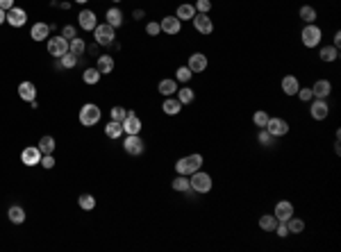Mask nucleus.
<instances>
[{
  "label": "nucleus",
  "instance_id": "nucleus-1",
  "mask_svg": "<svg viewBox=\"0 0 341 252\" xmlns=\"http://www.w3.org/2000/svg\"><path fill=\"white\" fill-rule=\"evenodd\" d=\"M205 164V157L200 152H193V154H187V157L178 159L175 162V173L178 175H191L196 170H200Z\"/></svg>",
  "mask_w": 341,
  "mask_h": 252
},
{
  "label": "nucleus",
  "instance_id": "nucleus-2",
  "mask_svg": "<svg viewBox=\"0 0 341 252\" xmlns=\"http://www.w3.org/2000/svg\"><path fill=\"white\" fill-rule=\"evenodd\" d=\"M100 118H103V112H100V107L96 102H84L82 107H80L78 120L82 128H94V125L100 123Z\"/></svg>",
  "mask_w": 341,
  "mask_h": 252
},
{
  "label": "nucleus",
  "instance_id": "nucleus-3",
  "mask_svg": "<svg viewBox=\"0 0 341 252\" xmlns=\"http://www.w3.org/2000/svg\"><path fill=\"white\" fill-rule=\"evenodd\" d=\"M189 184H191V191L198 193V196H205V193H209L214 188V180L209 173H205L203 168L200 170H196V173L189 175Z\"/></svg>",
  "mask_w": 341,
  "mask_h": 252
},
{
  "label": "nucleus",
  "instance_id": "nucleus-4",
  "mask_svg": "<svg viewBox=\"0 0 341 252\" xmlns=\"http://www.w3.org/2000/svg\"><path fill=\"white\" fill-rule=\"evenodd\" d=\"M323 41V30L318 28L316 23H307L305 28L300 30V44L305 46V48H318Z\"/></svg>",
  "mask_w": 341,
  "mask_h": 252
},
{
  "label": "nucleus",
  "instance_id": "nucleus-5",
  "mask_svg": "<svg viewBox=\"0 0 341 252\" xmlns=\"http://www.w3.org/2000/svg\"><path fill=\"white\" fill-rule=\"evenodd\" d=\"M94 39L98 46H112L116 41V28H112L109 23H98L94 30Z\"/></svg>",
  "mask_w": 341,
  "mask_h": 252
},
{
  "label": "nucleus",
  "instance_id": "nucleus-6",
  "mask_svg": "<svg viewBox=\"0 0 341 252\" xmlns=\"http://www.w3.org/2000/svg\"><path fill=\"white\" fill-rule=\"evenodd\" d=\"M123 150L130 154V157H141V154L146 152V141L139 136V134H125Z\"/></svg>",
  "mask_w": 341,
  "mask_h": 252
},
{
  "label": "nucleus",
  "instance_id": "nucleus-7",
  "mask_svg": "<svg viewBox=\"0 0 341 252\" xmlns=\"http://www.w3.org/2000/svg\"><path fill=\"white\" fill-rule=\"evenodd\" d=\"M309 116H311V120H316V123L325 120L327 116H330V104H327V100L311 98L309 100Z\"/></svg>",
  "mask_w": 341,
  "mask_h": 252
},
{
  "label": "nucleus",
  "instance_id": "nucleus-8",
  "mask_svg": "<svg viewBox=\"0 0 341 252\" xmlns=\"http://www.w3.org/2000/svg\"><path fill=\"white\" fill-rule=\"evenodd\" d=\"M46 48H48V54H53L55 60H60L62 54L69 52V39H64V36H48L46 39Z\"/></svg>",
  "mask_w": 341,
  "mask_h": 252
},
{
  "label": "nucleus",
  "instance_id": "nucleus-9",
  "mask_svg": "<svg viewBox=\"0 0 341 252\" xmlns=\"http://www.w3.org/2000/svg\"><path fill=\"white\" fill-rule=\"evenodd\" d=\"M266 130L275 138H282V136H287V134H289L291 125H289L287 118H282V116H271V118H268V123H266Z\"/></svg>",
  "mask_w": 341,
  "mask_h": 252
},
{
  "label": "nucleus",
  "instance_id": "nucleus-10",
  "mask_svg": "<svg viewBox=\"0 0 341 252\" xmlns=\"http://www.w3.org/2000/svg\"><path fill=\"white\" fill-rule=\"evenodd\" d=\"M191 25H193V30L198 32V34H212L214 32V20H212V16L209 14H198L196 12V16L191 18Z\"/></svg>",
  "mask_w": 341,
  "mask_h": 252
},
{
  "label": "nucleus",
  "instance_id": "nucleus-11",
  "mask_svg": "<svg viewBox=\"0 0 341 252\" xmlns=\"http://www.w3.org/2000/svg\"><path fill=\"white\" fill-rule=\"evenodd\" d=\"M41 157H44V154H41L39 146H25V148L21 150V164H23V166H28V168L41 164Z\"/></svg>",
  "mask_w": 341,
  "mask_h": 252
},
{
  "label": "nucleus",
  "instance_id": "nucleus-12",
  "mask_svg": "<svg viewBox=\"0 0 341 252\" xmlns=\"http://www.w3.org/2000/svg\"><path fill=\"white\" fill-rule=\"evenodd\" d=\"M293 214H296V207H293L291 200H277L275 207H273V216H275L277 220H282V222H287Z\"/></svg>",
  "mask_w": 341,
  "mask_h": 252
},
{
  "label": "nucleus",
  "instance_id": "nucleus-13",
  "mask_svg": "<svg viewBox=\"0 0 341 252\" xmlns=\"http://www.w3.org/2000/svg\"><path fill=\"white\" fill-rule=\"evenodd\" d=\"M159 28H162L164 34L175 36V34H180V32H182V20H180L175 14L173 16H164V18L159 20Z\"/></svg>",
  "mask_w": 341,
  "mask_h": 252
},
{
  "label": "nucleus",
  "instance_id": "nucleus-14",
  "mask_svg": "<svg viewBox=\"0 0 341 252\" xmlns=\"http://www.w3.org/2000/svg\"><path fill=\"white\" fill-rule=\"evenodd\" d=\"M121 125H123V134H141V130H144L141 118H139L137 112H132V109H128V116H125V120Z\"/></svg>",
  "mask_w": 341,
  "mask_h": 252
},
{
  "label": "nucleus",
  "instance_id": "nucleus-15",
  "mask_svg": "<svg viewBox=\"0 0 341 252\" xmlns=\"http://www.w3.org/2000/svg\"><path fill=\"white\" fill-rule=\"evenodd\" d=\"M189 70L191 73H205L209 66V60H207V54L205 52H191L189 54V62H187Z\"/></svg>",
  "mask_w": 341,
  "mask_h": 252
},
{
  "label": "nucleus",
  "instance_id": "nucleus-16",
  "mask_svg": "<svg viewBox=\"0 0 341 252\" xmlns=\"http://www.w3.org/2000/svg\"><path fill=\"white\" fill-rule=\"evenodd\" d=\"M78 25L84 32H94L96 25H98V16H96L94 10H82L78 14Z\"/></svg>",
  "mask_w": 341,
  "mask_h": 252
},
{
  "label": "nucleus",
  "instance_id": "nucleus-17",
  "mask_svg": "<svg viewBox=\"0 0 341 252\" xmlns=\"http://www.w3.org/2000/svg\"><path fill=\"white\" fill-rule=\"evenodd\" d=\"M7 25H12V28H23L25 23H28V12L23 10V7H12L10 12H7V18H5Z\"/></svg>",
  "mask_w": 341,
  "mask_h": 252
},
{
  "label": "nucleus",
  "instance_id": "nucleus-18",
  "mask_svg": "<svg viewBox=\"0 0 341 252\" xmlns=\"http://www.w3.org/2000/svg\"><path fill=\"white\" fill-rule=\"evenodd\" d=\"M311 94H314V98L327 100V98H330V94H332V82H330V80H325V78L316 80V82L311 84Z\"/></svg>",
  "mask_w": 341,
  "mask_h": 252
},
{
  "label": "nucleus",
  "instance_id": "nucleus-19",
  "mask_svg": "<svg viewBox=\"0 0 341 252\" xmlns=\"http://www.w3.org/2000/svg\"><path fill=\"white\" fill-rule=\"evenodd\" d=\"M19 98L23 100V102L30 104L32 100H37V84L30 82V80H25V82L19 84Z\"/></svg>",
  "mask_w": 341,
  "mask_h": 252
},
{
  "label": "nucleus",
  "instance_id": "nucleus-20",
  "mask_svg": "<svg viewBox=\"0 0 341 252\" xmlns=\"http://www.w3.org/2000/svg\"><path fill=\"white\" fill-rule=\"evenodd\" d=\"M280 89H282V94L284 96H296L298 94V89H300V80L296 78V75H284L282 78V82H280Z\"/></svg>",
  "mask_w": 341,
  "mask_h": 252
},
{
  "label": "nucleus",
  "instance_id": "nucleus-21",
  "mask_svg": "<svg viewBox=\"0 0 341 252\" xmlns=\"http://www.w3.org/2000/svg\"><path fill=\"white\" fill-rule=\"evenodd\" d=\"M96 68L100 70V75H109V73H114V68H116V62H114L112 54H98Z\"/></svg>",
  "mask_w": 341,
  "mask_h": 252
},
{
  "label": "nucleus",
  "instance_id": "nucleus-22",
  "mask_svg": "<svg viewBox=\"0 0 341 252\" xmlns=\"http://www.w3.org/2000/svg\"><path fill=\"white\" fill-rule=\"evenodd\" d=\"M78 64H80V57H78V54H73V52H66V54H62L60 60L55 62V66H57V70H73Z\"/></svg>",
  "mask_w": 341,
  "mask_h": 252
},
{
  "label": "nucleus",
  "instance_id": "nucleus-23",
  "mask_svg": "<svg viewBox=\"0 0 341 252\" xmlns=\"http://www.w3.org/2000/svg\"><path fill=\"white\" fill-rule=\"evenodd\" d=\"M123 12L119 10V7H109L107 12H105V23H109L112 25V28H116V30H119L121 25H123Z\"/></svg>",
  "mask_w": 341,
  "mask_h": 252
},
{
  "label": "nucleus",
  "instance_id": "nucleus-24",
  "mask_svg": "<svg viewBox=\"0 0 341 252\" xmlns=\"http://www.w3.org/2000/svg\"><path fill=\"white\" fill-rule=\"evenodd\" d=\"M48 36H50L48 23H35V25L30 28V39L37 41V44H39V41H46Z\"/></svg>",
  "mask_w": 341,
  "mask_h": 252
},
{
  "label": "nucleus",
  "instance_id": "nucleus-25",
  "mask_svg": "<svg viewBox=\"0 0 341 252\" xmlns=\"http://www.w3.org/2000/svg\"><path fill=\"white\" fill-rule=\"evenodd\" d=\"M162 112H164L166 116H178L180 112H182V104H180L178 98L168 96V98H164V102H162Z\"/></svg>",
  "mask_w": 341,
  "mask_h": 252
},
{
  "label": "nucleus",
  "instance_id": "nucleus-26",
  "mask_svg": "<svg viewBox=\"0 0 341 252\" xmlns=\"http://www.w3.org/2000/svg\"><path fill=\"white\" fill-rule=\"evenodd\" d=\"M180 86H178V82H175V78L171 80V78H164V80H159V84H157V91L164 96V98H168V96H175V91H178Z\"/></svg>",
  "mask_w": 341,
  "mask_h": 252
},
{
  "label": "nucleus",
  "instance_id": "nucleus-27",
  "mask_svg": "<svg viewBox=\"0 0 341 252\" xmlns=\"http://www.w3.org/2000/svg\"><path fill=\"white\" fill-rule=\"evenodd\" d=\"M7 218H10L12 225H23L28 214H25V209L21 207V204H12V207L7 209Z\"/></svg>",
  "mask_w": 341,
  "mask_h": 252
},
{
  "label": "nucleus",
  "instance_id": "nucleus-28",
  "mask_svg": "<svg viewBox=\"0 0 341 252\" xmlns=\"http://www.w3.org/2000/svg\"><path fill=\"white\" fill-rule=\"evenodd\" d=\"M318 60L325 62V64H332V62L339 60V48H334V46H321L318 48Z\"/></svg>",
  "mask_w": 341,
  "mask_h": 252
},
{
  "label": "nucleus",
  "instance_id": "nucleus-29",
  "mask_svg": "<svg viewBox=\"0 0 341 252\" xmlns=\"http://www.w3.org/2000/svg\"><path fill=\"white\" fill-rule=\"evenodd\" d=\"M298 16H300V20L302 23H316L318 20V12H316V7H311V5H302L300 10H298Z\"/></svg>",
  "mask_w": 341,
  "mask_h": 252
},
{
  "label": "nucleus",
  "instance_id": "nucleus-30",
  "mask_svg": "<svg viewBox=\"0 0 341 252\" xmlns=\"http://www.w3.org/2000/svg\"><path fill=\"white\" fill-rule=\"evenodd\" d=\"M175 98H178V100H180V104L184 107V104H191L193 100H196V91H193L191 86H187V84H184L182 89L175 91Z\"/></svg>",
  "mask_w": 341,
  "mask_h": 252
},
{
  "label": "nucleus",
  "instance_id": "nucleus-31",
  "mask_svg": "<svg viewBox=\"0 0 341 252\" xmlns=\"http://www.w3.org/2000/svg\"><path fill=\"white\" fill-rule=\"evenodd\" d=\"M39 150L41 154H55V148H57V141H55V136H50V134H46V136L39 138Z\"/></svg>",
  "mask_w": 341,
  "mask_h": 252
},
{
  "label": "nucleus",
  "instance_id": "nucleus-32",
  "mask_svg": "<svg viewBox=\"0 0 341 252\" xmlns=\"http://www.w3.org/2000/svg\"><path fill=\"white\" fill-rule=\"evenodd\" d=\"M175 16H178L180 20H191L193 16H196V7L191 5V2H182V5H178V10H175Z\"/></svg>",
  "mask_w": 341,
  "mask_h": 252
},
{
  "label": "nucleus",
  "instance_id": "nucleus-33",
  "mask_svg": "<svg viewBox=\"0 0 341 252\" xmlns=\"http://www.w3.org/2000/svg\"><path fill=\"white\" fill-rule=\"evenodd\" d=\"M69 52L78 54V57H82L84 52H87V41L82 39V36H73V39L69 41Z\"/></svg>",
  "mask_w": 341,
  "mask_h": 252
},
{
  "label": "nucleus",
  "instance_id": "nucleus-34",
  "mask_svg": "<svg viewBox=\"0 0 341 252\" xmlns=\"http://www.w3.org/2000/svg\"><path fill=\"white\" fill-rule=\"evenodd\" d=\"M171 186H173V191H178V193H189V191H191L189 175H175V180L171 182Z\"/></svg>",
  "mask_w": 341,
  "mask_h": 252
},
{
  "label": "nucleus",
  "instance_id": "nucleus-35",
  "mask_svg": "<svg viewBox=\"0 0 341 252\" xmlns=\"http://www.w3.org/2000/svg\"><path fill=\"white\" fill-rule=\"evenodd\" d=\"M257 225H259V230H262V232H273V230H275V225H277V218L273 216V214H264V216H259Z\"/></svg>",
  "mask_w": 341,
  "mask_h": 252
},
{
  "label": "nucleus",
  "instance_id": "nucleus-36",
  "mask_svg": "<svg viewBox=\"0 0 341 252\" xmlns=\"http://www.w3.org/2000/svg\"><path fill=\"white\" fill-rule=\"evenodd\" d=\"M257 144L264 148H271V146H275V136L266 128H257Z\"/></svg>",
  "mask_w": 341,
  "mask_h": 252
},
{
  "label": "nucleus",
  "instance_id": "nucleus-37",
  "mask_svg": "<svg viewBox=\"0 0 341 252\" xmlns=\"http://www.w3.org/2000/svg\"><path fill=\"white\" fill-rule=\"evenodd\" d=\"M100 78H103V75H100V70L96 68H84V73H82V82L84 84H89V86H96V84L100 82Z\"/></svg>",
  "mask_w": 341,
  "mask_h": 252
},
{
  "label": "nucleus",
  "instance_id": "nucleus-38",
  "mask_svg": "<svg viewBox=\"0 0 341 252\" xmlns=\"http://www.w3.org/2000/svg\"><path fill=\"white\" fill-rule=\"evenodd\" d=\"M105 134H107L112 141L114 138H121L123 136V125H121L119 120H109V123L105 125Z\"/></svg>",
  "mask_w": 341,
  "mask_h": 252
},
{
  "label": "nucleus",
  "instance_id": "nucleus-39",
  "mask_svg": "<svg viewBox=\"0 0 341 252\" xmlns=\"http://www.w3.org/2000/svg\"><path fill=\"white\" fill-rule=\"evenodd\" d=\"M287 228H289V234H302L307 225H305L302 218H296V214H293V216L287 220Z\"/></svg>",
  "mask_w": 341,
  "mask_h": 252
},
{
  "label": "nucleus",
  "instance_id": "nucleus-40",
  "mask_svg": "<svg viewBox=\"0 0 341 252\" xmlns=\"http://www.w3.org/2000/svg\"><path fill=\"white\" fill-rule=\"evenodd\" d=\"M268 118H271V114H268L266 109H257V112L252 114V125H255V128H266Z\"/></svg>",
  "mask_w": 341,
  "mask_h": 252
},
{
  "label": "nucleus",
  "instance_id": "nucleus-41",
  "mask_svg": "<svg viewBox=\"0 0 341 252\" xmlns=\"http://www.w3.org/2000/svg\"><path fill=\"white\" fill-rule=\"evenodd\" d=\"M78 204L80 209H84V212H91V209H96V198L91 196V193H82L78 198Z\"/></svg>",
  "mask_w": 341,
  "mask_h": 252
},
{
  "label": "nucleus",
  "instance_id": "nucleus-42",
  "mask_svg": "<svg viewBox=\"0 0 341 252\" xmlns=\"http://www.w3.org/2000/svg\"><path fill=\"white\" fill-rule=\"evenodd\" d=\"M191 78H193V73L189 70V66H180L178 70H175V82H182V84H187V82H191Z\"/></svg>",
  "mask_w": 341,
  "mask_h": 252
},
{
  "label": "nucleus",
  "instance_id": "nucleus-43",
  "mask_svg": "<svg viewBox=\"0 0 341 252\" xmlns=\"http://www.w3.org/2000/svg\"><path fill=\"white\" fill-rule=\"evenodd\" d=\"M125 116H128V109L121 107V104H116V107H112V112H109V120H119V123H123Z\"/></svg>",
  "mask_w": 341,
  "mask_h": 252
},
{
  "label": "nucleus",
  "instance_id": "nucleus-44",
  "mask_svg": "<svg viewBox=\"0 0 341 252\" xmlns=\"http://www.w3.org/2000/svg\"><path fill=\"white\" fill-rule=\"evenodd\" d=\"M193 7H196L198 14H209V12L214 10V2H212V0H196V2H193Z\"/></svg>",
  "mask_w": 341,
  "mask_h": 252
},
{
  "label": "nucleus",
  "instance_id": "nucleus-45",
  "mask_svg": "<svg viewBox=\"0 0 341 252\" xmlns=\"http://www.w3.org/2000/svg\"><path fill=\"white\" fill-rule=\"evenodd\" d=\"M146 32H148V36H159L162 34L159 20H148V23H146Z\"/></svg>",
  "mask_w": 341,
  "mask_h": 252
},
{
  "label": "nucleus",
  "instance_id": "nucleus-46",
  "mask_svg": "<svg viewBox=\"0 0 341 252\" xmlns=\"http://www.w3.org/2000/svg\"><path fill=\"white\" fill-rule=\"evenodd\" d=\"M273 232H275L277 238H287V236H291V234H289L287 222H282V220H277V225H275V230H273Z\"/></svg>",
  "mask_w": 341,
  "mask_h": 252
},
{
  "label": "nucleus",
  "instance_id": "nucleus-47",
  "mask_svg": "<svg viewBox=\"0 0 341 252\" xmlns=\"http://www.w3.org/2000/svg\"><path fill=\"white\" fill-rule=\"evenodd\" d=\"M296 96H298V100H300V102H309V100L314 98V94H311V89H309V86H300Z\"/></svg>",
  "mask_w": 341,
  "mask_h": 252
},
{
  "label": "nucleus",
  "instance_id": "nucleus-48",
  "mask_svg": "<svg viewBox=\"0 0 341 252\" xmlns=\"http://www.w3.org/2000/svg\"><path fill=\"white\" fill-rule=\"evenodd\" d=\"M55 164H57L55 162V154H44V157H41V166H44L46 170H53Z\"/></svg>",
  "mask_w": 341,
  "mask_h": 252
},
{
  "label": "nucleus",
  "instance_id": "nucleus-49",
  "mask_svg": "<svg viewBox=\"0 0 341 252\" xmlns=\"http://www.w3.org/2000/svg\"><path fill=\"white\" fill-rule=\"evenodd\" d=\"M62 36H64V39H73V36H78V30H75L73 25H64V28H62Z\"/></svg>",
  "mask_w": 341,
  "mask_h": 252
},
{
  "label": "nucleus",
  "instance_id": "nucleus-50",
  "mask_svg": "<svg viewBox=\"0 0 341 252\" xmlns=\"http://www.w3.org/2000/svg\"><path fill=\"white\" fill-rule=\"evenodd\" d=\"M14 5H16L14 0H0V10H5V12H10Z\"/></svg>",
  "mask_w": 341,
  "mask_h": 252
},
{
  "label": "nucleus",
  "instance_id": "nucleus-51",
  "mask_svg": "<svg viewBox=\"0 0 341 252\" xmlns=\"http://www.w3.org/2000/svg\"><path fill=\"white\" fill-rule=\"evenodd\" d=\"M332 46H334V48H341V32H339V30L334 32V39H332Z\"/></svg>",
  "mask_w": 341,
  "mask_h": 252
},
{
  "label": "nucleus",
  "instance_id": "nucleus-52",
  "mask_svg": "<svg viewBox=\"0 0 341 252\" xmlns=\"http://www.w3.org/2000/svg\"><path fill=\"white\" fill-rule=\"evenodd\" d=\"M144 16H146V12H144V10H134V12H132V18H134V20H141Z\"/></svg>",
  "mask_w": 341,
  "mask_h": 252
},
{
  "label": "nucleus",
  "instance_id": "nucleus-53",
  "mask_svg": "<svg viewBox=\"0 0 341 252\" xmlns=\"http://www.w3.org/2000/svg\"><path fill=\"white\" fill-rule=\"evenodd\" d=\"M57 7H60V10H71V7H73V2H69V0H64V2H57Z\"/></svg>",
  "mask_w": 341,
  "mask_h": 252
},
{
  "label": "nucleus",
  "instance_id": "nucleus-54",
  "mask_svg": "<svg viewBox=\"0 0 341 252\" xmlns=\"http://www.w3.org/2000/svg\"><path fill=\"white\" fill-rule=\"evenodd\" d=\"M5 18H7V12H5V10H0V25L5 23Z\"/></svg>",
  "mask_w": 341,
  "mask_h": 252
},
{
  "label": "nucleus",
  "instance_id": "nucleus-55",
  "mask_svg": "<svg viewBox=\"0 0 341 252\" xmlns=\"http://www.w3.org/2000/svg\"><path fill=\"white\" fill-rule=\"evenodd\" d=\"M73 2H78V5H87L89 0H73Z\"/></svg>",
  "mask_w": 341,
  "mask_h": 252
},
{
  "label": "nucleus",
  "instance_id": "nucleus-56",
  "mask_svg": "<svg viewBox=\"0 0 341 252\" xmlns=\"http://www.w3.org/2000/svg\"><path fill=\"white\" fill-rule=\"evenodd\" d=\"M114 2H123V0H114Z\"/></svg>",
  "mask_w": 341,
  "mask_h": 252
}]
</instances>
